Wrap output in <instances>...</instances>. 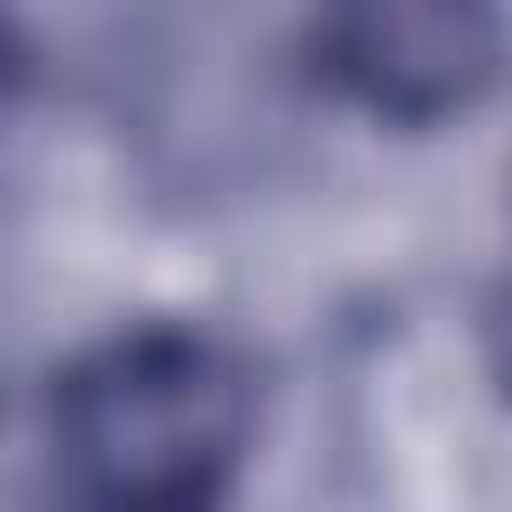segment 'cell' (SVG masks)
Instances as JSON below:
<instances>
[{"label": "cell", "mask_w": 512, "mask_h": 512, "mask_svg": "<svg viewBox=\"0 0 512 512\" xmlns=\"http://www.w3.org/2000/svg\"><path fill=\"white\" fill-rule=\"evenodd\" d=\"M56 448L104 512H208L248 448V376L200 328H120L56 376Z\"/></svg>", "instance_id": "cell-1"}, {"label": "cell", "mask_w": 512, "mask_h": 512, "mask_svg": "<svg viewBox=\"0 0 512 512\" xmlns=\"http://www.w3.org/2000/svg\"><path fill=\"white\" fill-rule=\"evenodd\" d=\"M320 64L384 120H448L504 64L496 0H320Z\"/></svg>", "instance_id": "cell-2"}, {"label": "cell", "mask_w": 512, "mask_h": 512, "mask_svg": "<svg viewBox=\"0 0 512 512\" xmlns=\"http://www.w3.org/2000/svg\"><path fill=\"white\" fill-rule=\"evenodd\" d=\"M496 368H504V384H512V296L496 304Z\"/></svg>", "instance_id": "cell-3"}, {"label": "cell", "mask_w": 512, "mask_h": 512, "mask_svg": "<svg viewBox=\"0 0 512 512\" xmlns=\"http://www.w3.org/2000/svg\"><path fill=\"white\" fill-rule=\"evenodd\" d=\"M8 88H16V32H8V16H0V104H8Z\"/></svg>", "instance_id": "cell-4"}]
</instances>
